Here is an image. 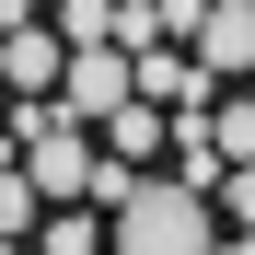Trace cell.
Masks as SVG:
<instances>
[{
    "label": "cell",
    "mask_w": 255,
    "mask_h": 255,
    "mask_svg": "<svg viewBox=\"0 0 255 255\" xmlns=\"http://www.w3.org/2000/svg\"><path fill=\"white\" fill-rule=\"evenodd\" d=\"M116 255H221V221H209V197L197 186H139L116 209Z\"/></svg>",
    "instance_id": "6da1fadb"
},
{
    "label": "cell",
    "mask_w": 255,
    "mask_h": 255,
    "mask_svg": "<svg viewBox=\"0 0 255 255\" xmlns=\"http://www.w3.org/2000/svg\"><path fill=\"white\" fill-rule=\"evenodd\" d=\"M128 105H139V58H128V47H70L58 116H70V128H116Z\"/></svg>",
    "instance_id": "7a4b0ae2"
},
{
    "label": "cell",
    "mask_w": 255,
    "mask_h": 255,
    "mask_svg": "<svg viewBox=\"0 0 255 255\" xmlns=\"http://www.w3.org/2000/svg\"><path fill=\"white\" fill-rule=\"evenodd\" d=\"M23 174H35V197H93V174H105V151H93V128H70V116H47V128H35V139H23Z\"/></svg>",
    "instance_id": "3957f363"
},
{
    "label": "cell",
    "mask_w": 255,
    "mask_h": 255,
    "mask_svg": "<svg viewBox=\"0 0 255 255\" xmlns=\"http://www.w3.org/2000/svg\"><path fill=\"white\" fill-rule=\"evenodd\" d=\"M197 58L221 70V81H255V0H221V12H209V35H197Z\"/></svg>",
    "instance_id": "277c9868"
},
{
    "label": "cell",
    "mask_w": 255,
    "mask_h": 255,
    "mask_svg": "<svg viewBox=\"0 0 255 255\" xmlns=\"http://www.w3.org/2000/svg\"><path fill=\"white\" fill-rule=\"evenodd\" d=\"M35 255H116V221H93V209H47Z\"/></svg>",
    "instance_id": "5b68a950"
},
{
    "label": "cell",
    "mask_w": 255,
    "mask_h": 255,
    "mask_svg": "<svg viewBox=\"0 0 255 255\" xmlns=\"http://www.w3.org/2000/svg\"><path fill=\"white\" fill-rule=\"evenodd\" d=\"M58 35L70 47H128V0H58Z\"/></svg>",
    "instance_id": "8992f818"
},
{
    "label": "cell",
    "mask_w": 255,
    "mask_h": 255,
    "mask_svg": "<svg viewBox=\"0 0 255 255\" xmlns=\"http://www.w3.org/2000/svg\"><path fill=\"white\" fill-rule=\"evenodd\" d=\"M105 151H116V162H151V151H174V116H162V105H128V116L105 128Z\"/></svg>",
    "instance_id": "52a82bcc"
},
{
    "label": "cell",
    "mask_w": 255,
    "mask_h": 255,
    "mask_svg": "<svg viewBox=\"0 0 255 255\" xmlns=\"http://www.w3.org/2000/svg\"><path fill=\"white\" fill-rule=\"evenodd\" d=\"M209 139H221L232 162H255V93H244V105H209Z\"/></svg>",
    "instance_id": "ba28073f"
},
{
    "label": "cell",
    "mask_w": 255,
    "mask_h": 255,
    "mask_svg": "<svg viewBox=\"0 0 255 255\" xmlns=\"http://www.w3.org/2000/svg\"><path fill=\"white\" fill-rule=\"evenodd\" d=\"M209 209H232V221L255 232V162H232V174H221V197H209Z\"/></svg>",
    "instance_id": "9c48e42d"
},
{
    "label": "cell",
    "mask_w": 255,
    "mask_h": 255,
    "mask_svg": "<svg viewBox=\"0 0 255 255\" xmlns=\"http://www.w3.org/2000/svg\"><path fill=\"white\" fill-rule=\"evenodd\" d=\"M221 255H255V232H232V244H221Z\"/></svg>",
    "instance_id": "30bf717a"
}]
</instances>
